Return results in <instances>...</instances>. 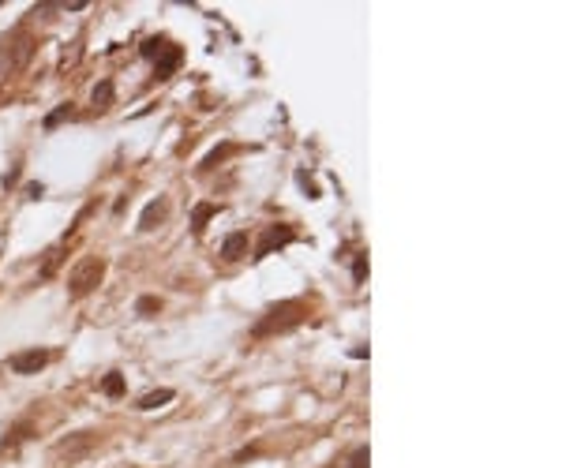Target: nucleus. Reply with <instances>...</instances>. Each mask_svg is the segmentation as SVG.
<instances>
[{"mask_svg": "<svg viewBox=\"0 0 562 468\" xmlns=\"http://www.w3.org/2000/svg\"><path fill=\"white\" fill-rule=\"evenodd\" d=\"M173 397H177V393H173L169 386H165V390H154V393H143V397H139V405H135V408H143V412H150V408H161V405H169V401Z\"/></svg>", "mask_w": 562, "mask_h": 468, "instance_id": "10", "label": "nucleus"}, {"mask_svg": "<svg viewBox=\"0 0 562 468\" xmlns=\"http://www.w3.org/2000/svg\"><path fill=\"white\" fill-rule=\"evenodd\" d=\"M101 278H105V259L87 255V259H79V266L68 273V292L76 300H82V296H90V292L101 285Z\"/></svg>", "mask_w": 562, "mask_h": 468, "instance_id": "3", "label": "nucleus"}, {"mask_svg": "<svg viewBox=\"0 0 562 468\" xmlns=\"http://www.w3.org/2000/svg\"><path fill=\"white\" fill-rule=\"evenodd\" d=\"M214 214H218V206H214V203H199L195 210H191V228H195V236L202 233V228H207V222H210Z\"/></svg>", "mask_w": 562, "mask_h": 468, "instance_id": "12", "label": "nucleus"}, {"mask_svg": "<svg viewBox=\"0 0 562 468\" xmlns=\"http://www.w3.org/2000/svg\"><path fill=\"white\" fill-rule=\"evenodd\" d=\"M30 53H34V42H30L26 30L4 34V38H0V79L12 75V71H19L23 64L30 60Z\"/></svg>", "mask_w": 562, "mask_h": 468, "instance_id": "2", "label": "nucleus"}, {"mask_svg": "<svg viewBox=\"0 0 562 468\" xmlns=\"http://www.w3.org/2000/svg\"><path fill=\"white\" fill-rule=\"evenodd\" d=\"M233 150H236V146H218V150H210V154H207V161H202V169H214V165H218V161H225Z\"/></svg>", "mask_w": 562, "mask_h": 468, "instance_id": "17", "label": "nucleus"}, {"mask_svg": "<svg viewBox=\"0 0 562 468\" xmlns=\"http://www.w3.org/2000/svg\"><path fill=\"white\" fill-rule=\"evenodd\" d=\"M364 273H367V259L360 255V259H356V266H353V278H356V281H364Z\"/></svg>", "mask_w": 562, "mask_h": 468, "instance_id": "19", "label": "nucleus"}, {"mask_svg": "<svg viewBox=\"0 0 562 468\" xmlns=\"http://www.w3.org/2000/svg\"><path fill=\"white\" fill-rule=\"evenodd\" d=\"M135 311H139V315H154V311H161V300L158 296H139Z\"/></svg>", "mask_w": 562, "mask_h": 468, "instance_id": "18", "label": "nucleus"}, {"mask_svg": "<svg viewBox=\"0 0 562 468\" xmlns=\"http://www.w3.org/2000/svg\"><path fill=\"white\" fill-rule=\"evenodd\" d=\"M26 431H30V424H15L12 431H8V438L0 442V449H12V446H19L23 438H26Z\"/></svg>", "mask_w": 562, "mask_h": 468, "instance_id": "16", "label": "nucleus"}, {"mask_svg": "<svg viewBox=\"0 0 562 468\" xmlns=\"http://www.w3.org/2000/svg\"><path fill=\"white\" fill-rule=\"evenodd\" d=\"M292 240H297V233H292V225H266L263 240H259V247H255V259H266V255H274V251H278V247L292 244Z\"/></svg>", "mask_w": 562, "mask_h": 468, "instance_id": "4", "label": "nucleus"}, {"mask_svg": "<svg viewBox=\"0 0 562 468\" xmlns=\"http://www.w3.org/2000/svg\"><path fill=\"white\" fill-rule=\"evenodd\" d=\"M53 360V352H45V348H26V352H15L8 367H12L15 375H38L45 363Z\"/></svg>", "mask_w": 562, "mask_h": 468, "instance_id": "5", "label": "nucleus"}, {"mask_svg": "<svg viewBox=\"0 0 562 468\" xmlns=\"http://www.w3.org/2000/svg\"><path fill=\"white\" fill-rule=\"evenodd\" d=\"M308 318V304L304 300H281V304L266 307V315L255 323L252 337H274V334H285V330L300 326Z\"/></svg>", "mask_w": 562, "mask_h": 468, "instance_id": "1", "label": "nucleus"}, {"mask_svg": "<svg viewBox=\"0 0 562 468\" xmlns=\"http://www.w3.org/2000/svg\"><path fill=\"white\" fill-rule=\"evenodd\" d=\"M180 57H184V53H180V45H173V42H169V45H165V53H161L158 60H154V79H169L173 71H177Z\"/></svg>", "mask_w": 562, "mask_h": 468, "instance_id": "6", "label": "nucleus"}, {"mask_svg": "<svg viewBox=\"0 0 562 468\" xmlns=\"http://www.w3.org/2000/svg\"><path fill=\"white\" fill-rule=\"evenodd\" d=\"M116 102V87H113V79H101L98 87H94V109L98 113H109Z\"/></svg>", "mask_w": 562, "mask_h": 468, "instance_id": "8", "label": "nucleus"}, {"mask_svg": "<svg viewBox=\"0 0 562 468\" xmlns=\"http://www.w3.org/2000/svg\"><path fill=\"white\" fill-rule=\"evenodd\" d=\"M244 251H247V233H233V236H225V244H221V255H225L229 262H236Z\"/></svg>", "mask_w": 562, "mask_h": 468, "instance_id": "9", "label": "nucleus"}, {"mask_svg": "<svg viewBox=\"0 0 562 468\" xmlns=\"http://www.w3.org/2000/svg\"><path fill=\"white\" fill-rule=\"evenodd\" d=\"M71 116H76V109H71V105H60V109H53V113L45 116V127H49V132H53V127H57V124L71 120Z\"/></svg>", "mask_w": 562, "mask_h": 468, "instance_id": "15", "label": "nucleus"}, {"mask_svg": "<svg viewBox=\"0 0 562 468\" xmlns=\"http://www.w3.org/2000/svg\"><path fill=\"white\" fill-rule=\"evenodd\" d=\"M165 217H169V203L165 199H154V203H146V210H143V217H139V228L143 233H150V228H158Z\"/></svg>", "mask_w": 562, "mask_h": 468, "instance_id": "7", "label": "nucleus"}, {"mask_svg": "<svg viewBox=\"0 0 562 468\" xmlns=\"http://www.w3.org/2000/svg\"><path fill=\"white\" fill-rule=\"evenodd\" d=\"M165 45H169V38H146L139 53H143V57H146V60H158V57H161V53H165Z\"/></svg>", "mask_w": 562, "mask_h": 468, "instance_id": "14", "label": "nucleus"}, {"mask_svg": "<svg viewBox=\"0 0 562 468\" xmlns=\"http://www.w3.org/2000/svg\"><path fill=\"white\" fill-rule=\"evenodd\" d=\"M367 465H371V449L367 446H356L345 461H334V468H367Z\"/></svg>", "mask_w": 562, "mask_h": 468, "instance_id": "11", "label": "nucleus"}, {"mask_svg": "<svg viewBox=\"0 0 562 468\" xmlns=\"http://www.w3.org/2000/svg\"><path fill=\"white\" fill-rule=\"evenodd\" d=\"M101 393H105V397H124V375L109 371L105 379H101Z\"/></svg>", "mask_w": 562, "mask_h": 468, "instance_id": "13", "label": "nucleus"}]
</instances>
